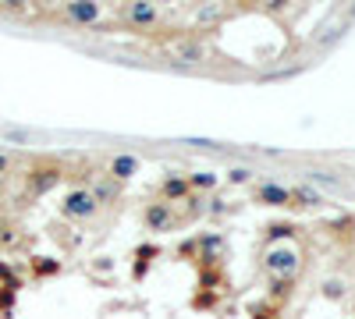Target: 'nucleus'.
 Here are the masks:
<instances>
[{"mask_svg": "<svg viewBox=\"0 0 355 319\" xmlns=\"http://www.w3.org/2000/svg\"><path fill=\"white\" fill-rule=\"evenodd\" d=\"M96 209H100V202L93 199L89 188H75V191H68V196H65V202H60V213L71 217V220H89Z\"/></svg>", "mask_w": 355, "mask_h": 319, "instance_id": "nucleus-1", "label": "nucleus"}, {"mask_svg": "<svg viewBox=\"0 0 355 319\" xmlns=\"http://www.w3.org/2000/svg\"><path fill=\"white\" fill-rule=\"evenodd\" d=\"M266 270L274 276H284V281H291V276L299 273V252L291 245H277L266 252Z\"/></svg>", "mask_w": 355, "mask_h": 319, "instance_id": "nucleus-2", "label": "nucleus"}, {"mask_svg": "<svg viewBox=\"0 0 355 319\" xmlns=\"http://www.w3.org/2000/svg\"><path fill=\"white\" fill-rule=\"evenodd\" d=\"M142 220H146V227H150V231H171V224H174L171 206H167V202H153V206H146Z\"/></svg>", "mask_w": 355, "mask_h": 319, "instance_id": "nucleus-3", "label": "nucleus"}, {"mask_svg": "<svg viewBox=\"0 0 355 319\" xmlns=\"http://www.w3.org/2000/svg\"><path fill=\"white\" fill-rule=\"evenodd\" d=\"M65 14L71 21H78V25H93V21L103 18V8L100 4H65Z\"/></svg>", "mask_w": 355, "mask_h": 319, "instance_id": "nucleus-4", "label": "nucleus"}, {"mask_svg": "<svg viewBox=\"0 0 355 319\" xmlns=\"http://www.w3.org/2000/svg\"><path fill=\"white\" fill-rule=\"evenodd\" d=\"M124 18H128L132 25H157L160 11H157V4H128L124 8Z\"/></svg>", "mask_w": 355, "mask_h": 319, "instance_id": "nucleus-5", "label": "nucleus"}, {"mask_svg": "<svg viewBox=\"0 0 355 319\" xmlns=\"http://www.w3.org/2000/svg\"><path fill=\"white\" fill-rule=\"evenodd\" d=\"M256 199L266 202V206H288L291 202V188H284V185H260Z\"/></svg>", "mask_w": 355, "mask_h": 319, "instance_id": "nucleus-6", "label": "nucleus"}, {"mask_svg": "<svg viewBox=\"0 0 355 319\" xmlns=\"http://www.w3.org/2000/svg\"><path fill=\"white\" fill-rule=\"evenodd\" d=\"M189 178H178V174H171L163 181V196H167V206L171 202H181V199H189Z\"/></svg>", "mask_w": 355, "mask_h": 319, "instance_id": "nucleus-7", "label": "nucleus"}, {"mask_svg": "<svg viewBox=\"0 0 355 319\" xmlns=\"http://www.w3.org/2000/svg\"><path fill=\"white\" fill-rule=\"evenodd\" d=\"M139 174V160L135 156H114L111 160V178H117V181H128V178H135Z\"/></svg>", "mask_w": 355, "mask_h": 319, "instance_id": "nucleus-8", "label": "nucleus"}, {"mask_svg": "<svg viewBox=\"0 0 355 319\" xmlns=\"http://www.w3.org/2000/svg\"><path fill=\"white\" fill-rule=\"evenodd\" d=\"M217 185H220V178L210 174V170H196V174L189 178V188H199V191H210V188H217Z\"/></svg>", "mask_w": 355, "mask_h": 319, "instance_id": "nucleus-9", "label": "nucleus"}, {"mask_svg": "<svg viewBox=\"0 0 355 319\" xmlns=\"http://www.w3.org/2000/svg\"><path fill=\"white\" fill-rule=\"evenodd\" d=\"M291 199H299L302 206H320L323 202V196L317 188H291Z\"/></svg>", "mask_w": 355, "mask_h": 319, "instance_id": "nucleus-10", "label": "nucleus"}, {"mask_svg": "<svg viewBox=\"0 0 355 319\" xmlns=\"http://www.w3.org/2000/svg\"><path fill=\"white\" fill-rule=\"evenodd\" d=\"M36 174H39V178H32V191H47V188L57 185V178H60L57 170H36Z\"/></svg>", "mask_w": 355, "mask_h": 319, "instance_id": "nucleus-11", "label": "nucleus"}, {"mask_svg": "<svg viewBox=\"0 0 355 319\" xmlns=\"http://www.w3.org/2000/svg\"><path fill=\"white\" fill-rule=\"evenodd\" d=\"M220 14H224V8H220V4H206V8H199V11H196V21L210 25V21H217Z\"/></svg>", "mask_w": 355, "mask_h": 319, "instance_id": "nucleus-12", "label": "nucleus"}, {"mask_svg": "<svg viewBox=\"0 0 355 319\" xmlns=\"http://www.w3.org/2000/svg\"><path fill=\"white\" fill-rule=\"evenodd\" d=\"M203 57V47L199 43H189V47H181V64H196Z\"/></svg>", "mask_w": 355, "mask_h": 319, "instance_id": "nucleus-13", "label": "nucleus"}, {"mask_svg": "<svg viewBox=\"0 0 355 319\" xmlns=\"http://www.w3.org/2000/svg\"><path fill=\"white\" fill-rule=\"evenodd\" d=\"M249 178H253V170H245V167H238V170H231V174H227V181H231V185H245Z\"/></svg>", "mask_w": 355, "mask_h": 319, "instance_id": "nucleus-14", "label": "nucleus"}, {"mask_svg": "<svg viewBox=\"0 0 355 319\" xmlns=\"http://www.w3.org/2000/svg\"><path fill=\"white\" fill-rule=\"evenodd\" d=\"M217 248H220V238H206L203 241V252H206V259H210V263H214V252Z\"/></svg>", "mask_w": 355, "mask_h": 319, "instance_id": "nucleus-15", "label": "nucleus"}, {"mask_svg": "<svg viewBox=\"0 0 355 319\" xmlns=\"http://www.w3.org/2000/svg\"><path fill=\"white\" fill-rule=\"evenodd\" d=\"M0 245H14V234H11L8 224H0Z\"/></svg>", "mask_w": 355, "mask_h": 319, "instance_id": "nucleus-16", "label": "nucleus"}, {"mask_svg": "<svg viewBox=\"0 0 355 319\" xmlns=\"http://www.w3.org/2000/svg\"><path fill=\"white\" fill-rule=\"evenodd\" d=\"M312 181H320V185H338V181H334L330 174H320V170H312V174H309Z\"/></svg>", "mask_w": 355, "mask_h": 319, "instance_id": "nucleus-17", "label": "nucleus"}, {"mask_svg": "<svg viewBox=\"0 0 355 319\" xmlns=\"http://www.w3.org/2000/svg\"><path fill=\"white\" fill-rule=\"evenodd\" d=\"M327 294H345V284H338V281H327Z\"/></svg>", "mask_w": 355, "mask_h": 319, "instance_id": "nucleus-18", "label": "nucleus"}, {"mask_svg": "<svg viewBox=\"0 0 355 319\" xmlns=\"http://www.w3.org/2000/svg\"><path fill=\"white\" fill-rule=\"evenodd\" d=\"M288 234H291L288 227H274V231H270V238H274V241H277V238H288Z\"/></svg>", "mask_w": 355, "mask_h": 319, "instance_id": "nucleus-19", "label": "nucleus"}, {"mask_svg": "<svg viewBox=\"0 0 355 319\" xmlns=\"http://www.w3.org/2000/svg\"><path fill=\"white\" fill-rule=\"evenodd\" d=\"M36 270H39V273H54V270H57V263H36Z\"/></svg>", "mask_w": 355, "mask_h": 319, "instance_id": "nucleus-20", "label": "nucleus"}, {"mask_svg": "<svg viewBox=\"0 0 355 319\" xmlns=\"http://www.w3.org/2000/svg\"><path fill=\"white\" fill-rule=\"evenodd\" d=\"M8 167H11V160H8L4 153H0V174H8Z\"/></svg>", "mask_w": 355, "mask_h": 319, "instance_id": "nucleus-21", "label": "nucleus"}]
</instances>
